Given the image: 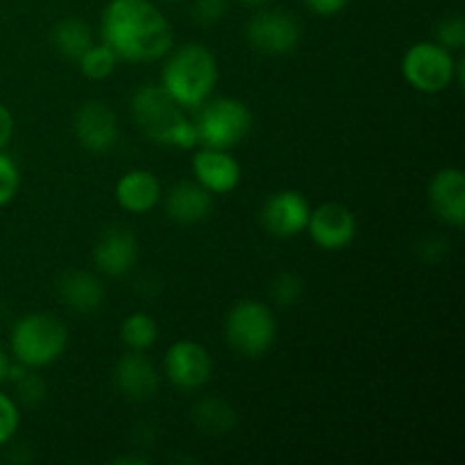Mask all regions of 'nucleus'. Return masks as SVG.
I'll return each mask as SVG.
<instances>
[{
  "instance_id": "nucleus-7",
  "label": "nucleus",
  "mask_w": 465,
  "mask_h": 465,
  "mask_svg": "<svg viewBox=\"0 0 465 465\" xmlns=\"http://www.w3.org/2000/svg\"><path fill=\"white\" fill-rule=\"evenodd\" d=\"M402 77L411 89L434 95L454 84V53L436 41H418L404 53Z\"/></svg>"
},
{
  "instance_id": "nucleus-16",
  "label": "nucleus",
  "mask_w": 465,
  "mask_h": 465,
  "mask_svg": "<svg viewBox=\"0 0 465 465\" xmlns=\"http://www.w3.org/2000/svg\"><path fill=\"white\" fill-rule=\"evenodd\" d=\"M195 182L213 195L232 193L241 184V163L230 154V150L200 148L193 154Z\"/></svg>"
},
{
  "instance_id": "nucleus-26",
  "label": "nucleus",
  "mask_w": 465,
  "mask_h": 465,
  "mask_svg": "<svg viewBox=\"0 0 465 465\" xmlns=\"http://www.w3.org/2000/svg\"><path fill=\"white\" fill-rule=\"evenodd\" d=\"M14 384H16L18 400H21L25 407H39V404H44L45 400H48V384H45L44 377L32 372V368L21 377V380L14 381Z\"/></svg>"
},
{
  "instance_id": "nucleus-24",
  "label": "nucleus",
  "mask_w": 465,
  "mask_h": 465,
  "mask_svg": "<svg viewBox=\"0 0 465 465\" xmlns=\"http://www.w3.org/2000/svg\"><path fill=\"white\" fill-rule=\"evenodd\" d=\"M436 44L450 53H463L465 48V21L461 14H450L436 27Z\"/></svg>"
},
{
  "instance_id": "nucleus-13",
  "label": "nucleus",
  "mask_w": 465,
  "mask_h": 465,
  "mask_svg": "<svg viewBox=\"0 0 465 465\" xmlns=\"http://www.w3.org/2000/svg\"><path fill=\"white\" fill-rule=\"evenodd\" d=\"M427 195L434 216L445 225L461 230L465 223V175L461 168L445 166L436 171Z\"/></svg>"
},
{
  "instance_id": "nucleus-20",
  "label": "nucleus",
  "mask_w": 465,
  "mask_h": 465,
  "mask_svg": "<svg viewBox=\"0 0 465 465\" xmlns=\"http://www.w3.org/2000/svg\"><path fill=\"white\" fill-rule=\"evenodd\" d=\"M191 422L204 436H225L236 427V411L221 398H203L191 409Z\"/></svg>"
},
{
  "instance_id": "nucleus-4",
  "label": "nucleus",
  "mask_w": 465,
  "mask_h": 465,
  "mask_svg": "<svg viewBox=\"0 0 465 465\" xmlns=\"http://www.w3.org/2000/svg\"><path fill=\"white\" fill-rule=\"evenodd\" d=\"M14 361L27 368H44L57 361L68 348V330L57 316L45 312L18 318L9 336Z\"/></svg>"
},
{
  "instance_id": "nucleus-19",
  "label": "nucleus",
  "mask_w": 465,
  "mask_h": 465,
  "mask_svg": "<svg viewBox=\"0 0 465 465\" xmlns=\"http://www.w3.org/2000/svg\"><path fill=\"white\" fill-rule=\"evenodd\" d=\"M57 295L71 312L91 313L103 307L104 286L94 272L71 271L57 282Z\"/></svg>"
},
{
  "instance_id": "nucleus-27",
  "label": "nucleus",
  "mask_w": 465,
  "mask_h": 465,
  "mask_svg": "<svg viewBox=\"0 0 465 465\" xmlns=\"http://www.w3.org/2000/svg\"><path fill=\"white\" fill-rule=\"evenodd\" d=\"M21 186V175H18V166L14 163L12 157L0 150V207L12 203Z\"/></svg>"
},
{
  "instance_id": "nucleus-33",
  "label": "nucleus",
  "mask_w": 465,
  "mask_h": 465,
  "mask_svg": "<svg viewBox=\"0 0 465 465\" xmlns=\"http://www.w3.org/2000/svg\"><path fill=\"white\" fill-rule=\"evenodd\" d=\"M9 357H7V352H5V350H0V384H3L5 380H7V368H9Z\"/></svg>"
},
{
  "instance_id": "nucleus-6",
  "label": "nucleus",
  "mask_w": 465,
  "mask_h": 465,
  "mask_svg": "<svg viewBox=\"0 0 465 465\" xmlns=\"http://www.w3.org/2000/svg\"><path fill=\"white\" fill-rule=\"evenodd\" d=\"M193 127L203 148L232 150L252 130V112L239 98L207 100L198 107Z\"/></svg>"
},
{
  "instance_id": "nucleus-30",
  "label": "nucleus",
  "mask_w": 465,
  "mask_h": 465,
  "mask_svg": "<svg viewBox=\"0 0 465 465\" xmlns=\"http://www.w3.org/2000/svg\"><path fill=\"white\" fill-rule=\"evenodd\" d=\"M348 3L350 0H304V5L318 16H336L348 7Z\"/></svg>"
},
{
  "instance_id": "nucleus-18",
  "label": "nucleus",
  "mask_w": 465,
  "mask_h": 465,
  "mask_svg": "<svg viewBox=\"0 0 465 465\" xmlns=\"http://www.w3.org/2000/svg\"><path fill=\"white\" fill-rule=\"evenodd\" d=\"M166 213L180 225L203 223L213 209V193H209L198 182H180L166 193Z\"/></svg>"
},
{
  "instance_id": "nucleus-17",
  "label": "nucleus",
  "mask_w": 465,
  "mask_h": 465,
  "mask_svg": "<svg viewBox=\"0 0 465 465\" xmlns=\"http://www.w3.org/2000/svg\"><path fill=\"white\" fill-rule=\"evenodd\" d=\"M162 182L145 168H132L116 182V203L130 213H150L162 200Z\"/></svg>"
},
{
  "instance_id": "nucleus-36",
  "label": "nucleus",
  "mask_w": 465,
  "mask_h": 465,
  "mask_svg": "<svg viewBox=\"0 0 465 465\" xmlns=\"http://www.w3.org/2000/svg\"><path fill=\"white\" fill-rule=\"evenodd\" d=\"M163 3H173V0H163Z\"/></svg>"
},
{
  "instance_id": "nucleus-29",
  "label": "nucleus",
  "mask_w": 465,
  "mask_h": 465,
  "mask_svg": "<svg viewBox=\"0 0 465 465\" xmlns=\"http://www.w3.org/2000/svg\"><path fill=\"white\" fill-rule=\"evenodd\" d=\"M18 425H21V413H18L16 402L9 395L0 393V448L14 439Z\"/></svg>"
},
{
  "instance_id": "nucleus-11",
  "label": "nucleus",
  "mask_w": 465,
  "mask_h": 465,
  "mask_svg": "<svg viewBox=\"0 0 465 465\" xmlns=\"http://www.w3.org/2000/svg\"><path fill=\"white\" fill-rule=\"evenodd\" d=\"M312 204L300 191L284 189L272 193L262 207V225L277 239H293L307 232Z\"/></svg>"
},
{
  "instance_id": "nucleus-9",
  "label": "nucleus",
  "mask_w": 465,
  "mask_h": 465,
  "mask_svg": "<svg viewBox=\"0 0 465 465\" xmlns=\"http://www.w3.org/2000/svg\"><path fill=\"white\" fill-rule=\"evenodd\" d=\"M163 375L182 391H198L212 381L213 361L207 350L195 341H177L166 350Z\"/></svg>"
},
{
  "instance_id": "nucleus-12",
  "label": "nucleus",
  "mask_w": 465,
  "mask_h": 465,
  "mask_svg": "<svg viewBox=\"0 0 465 465\" xmlns=\"http://www.w3.org/2000/svg\"><path fill=\"white\" fill-rule=\"evenodd\" d=\"M77 143L89 153H107L118 141V118L103 100H86L73 116Z\"/></svg>"
},
{
  "instance_id": "nucleus-22",
  "label": "nucleus",
  "mask_w": 465,
  "mask_h": 465,
  "mask_svg": "<svg viewBox=\"0 0 465 465\" xmlns=\"http://www.w3.org/2000/svg\"><path fill=\"white\" fill-rule=\"evenodd\" d=\"M159 327L150 313L134 312L121 322V339L134 352H145L157 343Z\"/></svg>"
},
{
  "instance_id": "nucleus-15",
  "label": "nucleus",
  "mask_w": 465,
  "mask_h": 465,
  "mask_svg": "<svg viewBox=\"0 0 465 465\" xmlns=\"http://www.w3.org/2000/svg\"><path fill=\"white\" fill-rule=\"evenodd\" d=\"M139 259V241L125 227H107L94 245V263L109 277H121L134 268Z\"/></svg>"
},
{
  "instance_id": "nucleus-1",
  "label": "nucleus",
  "mask_w": 465,
  "mask_h": 465,
  "mask_svg": "<svg viewBox=\"0 0 465 465\" xmlns=\"http://www.w3.org/2000/svg\"><path fill=\"white\" fill-rule=\"evenodd\" d=\"M103 41L121 62L150 64L173 48V27L153 0H109L100 16Z\"/></svg>"
},
{
  "instance_id": "nucleus-35",
  "label": "nucleus",
  "mask_w": 465,
  "mask_h": 465,
  "mask_svg": "<svg viewBox=\"0 0 465 465\" xmlns=\"http://www.w3.org/2000/svg\"><path fill=\"white\" fill-rule=\"evenodd\" d=\"M239 3H243V5H250V7H262V5L271 3V0H239Z\"/></svg>"
},
{
  "instance_id": "nucleus-5",
  "label": "nucleus",
  "mask_w": 465,
  "mask_h": 465,
  "mask_svg": "<svg viewBox=\"0 0 465 465\" xmlns=\"http://www.w3.org/2000/svg\"><path fill=\"white\" fill-rule=\"evenodd\" d=\"M225 341L239 357L259 359L277 339L275 313L259 300H239L227 312Z\"/></svg>"
},
{
  "instance_id": "nucleus-32",
  "label": "nucleus",
  "mask_w": 465,
  "mask_h": 465,
  "mask_svg": "<svg viewBox=\"0 0 465 465\" xmlns=\"http://www.w3.org/2000/svg\"><path fill=\"white\" fill-rule=\"evenodd\" d=\"M14 134V116L3 103H0V150L9 143Z\"/></svg>"
},
{
  "instance_id": "nucleus-31",
  "label": "nucleus",
  "mask_w": 465,
  "mask_h": 465,
  "mask_svg": "<svg viewBox=\"0 0 465 465\" xmlns=\"http://www.w3.org/2000/svg\"><path fill=\"white\" fill-rule=\"evenodd\" d=\"M445 248H450V243H445L443 239H439V236H427V239H422L420 243H418V254H420L425 262L436 263L439 259H436L434 252L439 250V252L448 254V250H445Z\"/></svg>"
},
{
  "instance_id": "nucleus-8",
  "label": "nucleus",
  "mask_w": 465,
  "mask_h": 465,
  "mask_svg": "<svg viewBox=\"0 0 465 465\" xmlns=\"http://www.w3.org/2000/svg\"><path fill=\"white\" fill-rule=\"evenodd\" d=\"M245 39L257 53L282 57L298 48L302 39V27L291 14L280 12V9H263L248 21Z\"/></svg>"
},
{
  "instance_id": "nucleus-28",
  "label": "nucleus",
  "mask_w": 465,
  "mask_h": 465,
  "mask_svg": "<svg viewBox=\"0 0 465 465\" xmlns=\"http://www.w3.org/2000/svg\"><path fill=\"white\" fill-rule=\"evenodd\" d=\"M230 0H193L191 3V16L200 25H216L227 14Z\"/></svg>"
},
{
  "instance_id": "nucleus-34",
  "label": "nucleus",
  "mask_w": 465,
  "mask_h": 465,
  "mask_svg": "<svg viewBox=\"0 0 465 465\" xmlns=\"http://www.w3.org/2000/svg\"><path fill=\"white\" fill-rule=\"evenodd\" d=\"M116 463H134V465H141V463H148V459H143V457H121V459H116Z\"/></svg>"
},
{
  "instance_id": "nucleus-21",
  "label": "nucleus",
  "mask_w": 465,
  "mask_h": 465,
  "mask_svg": "<svg viewBox=\"0 0 465 465\" xmlns=\"http://www.w3.org/2000/svg\"><path fill=\"white\" fill-rule=\"evenodd\" d=\"M53 45L62 57L77 62L94 45V32L82 18H64L53 27Z\"/></svg>"
},
{
  "instance_id": "nucleus-23",
  "label": "nucleus",
  "mask_w": 465,
  "mask_h": 465,
  "mask_svg": "<svg viewBox=\"0 0 465 465\" xmlns=\"http://www.w3.org/2000/svg\"><path fill=\"white\" fill-rule=\"evenodd\" d=\"M118 62H121L118 54L103 41V44L91 45V48L77 59V66H80L82 75L98 82V80H107V77L116 71Z\"/></svg>"
},
{
  "instance_id": "nucleus-14",
  "label": "nucleus",
  "mask_w": 465,
  "mask_h": 465,
  "mask_svg": "<svg viewBox=\"0 0 465 465\" xmlns=\"http://www.w3.org/2000/svg\"><path fill=\"white\" fill-rule=\"evenodd\" d=\"M112 380L118 393L132 402H148L159 391L157 368L148 357H143V352H134V350L118 359Z\"/></svg>"
},
{
  "instance_id": "nucleus-10",
  "label": "nucleus",
  "mask_w": 465,
  "mask_h": 465,
  "mask_svg": "<svg viewBox=\"0 0 465 465\" xmlns=\"http://www.w3.org/2000/svg\"><path fill=\"white\" fill-rule=\"evenodd\" d=\"M307 232L321 250L339 252L357 239V218L345 204L322 203L309 213Z\"/></svg>"
},
{
  "instance_id": "nucleus-3",
  "label": "nucleus",
  "mask_w": 465,
  "mask_h": 465,
  "mask_svg": "<svg viewBox=\"0 0 465 465\" xmlns=\"http://www.w3.org/2000/svg\"><path fill=\"white\" fill-rule=\"evenodd\" d=\"M159 84L180 107L198 109L218 84L216 54L203 44H184L168 53Z\"/></svg>"
},
{
  "instance_id": "nucleus-2",
  "label": "nucleus",
  "mask_w": 465,
  "mask_h": 465,
  "mask_svg": "<svg viewBox=\"0 0 465 465\" xmlns=\"http://www.w3.org/2000/svg\"><path fill=\"white\" fill-rule=\"evenodd\" d=\"M130 114L134 125L154 143L180 150H193L198 145L193 121L186 118L184 107H180L162 84L139 86L132 94Z\"/></svg>"
},
{
  "instance_id": "nucleus-25",
  "label": "nucleus",
  "mask_w": 465,
  "mask_h": 465,
  "mask_svg": "<svg viewBox=\"0 0 465 465\" xmlns=\"http://www.w3.org/2000/svg\"><path fill=\"white\" fill-rule=\"evenodd\" d=\"M304 293V282L302 277L295 272H280L271 284V295L277 304L282 307H293Z\"/></svg>"
}]
</instances>
